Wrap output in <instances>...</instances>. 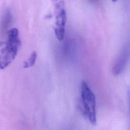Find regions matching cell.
<instances>
[{
	"mask_svg": "<svg viewBox=\"0 0 130 130\" xmlns=\"http://www.w3.org/2000/svg\"><path fill=\"white\" fill-rule=\"evenodd\" d=\"M37 57V52L35 51H34L31 54V55H30V56L29 57V58H28V59L24 62L23 66V68H28L33 66L36 62Z\"/></svg>",
	"mask_w": 130,
	"mask_h": 130,
	"instance_id": "obj_4",
	"label": "cell"
},
{
	"mask_svg": "<svg viewBox=\"0 0 130 130\" xmlns=\"http://www.w3.org/2000/svg\"><path fill=\"white\" fill-rule=\"evenodd\" d=\"M81 109L85 117L92 124H95L96 122L95 98L85 81H82L81 85Z\"/></svg>",
	"mask_w": 130,
	"mask_h": 130,
	"instance_id": "obj_1",
	"label": "cell"
},
{
	"mask_svg": "<svg viewBox=\"0 0 130 130\" xmlns=\"http://www.w3.org/2000/svg\"><path fill=\"white\" fill-rule=\"evenodd\" d=\"M20 44L19 38L8 39L0 43V69L7 67L15 59Z\"/></svg>",
	"mask_w": 130,
	"mask_h": 130,
	"instance_id": "obj_2",
	"label": "cell"
},
{
	"mask_svg": "<svg viewBox=\"0 0 130 130\" xmlns=\"http://www.w3.org/2000/svg\"><path fill=\"white\" fill-rule=\"evenodd\" d=\"M53 1L55 7V11L64 9L63 0H53Z\"/></svg>",
	"mask_w": 130,
	"mask_h": 130,
	"instance_id": "obj_6",
	"label": "cell"
},
{
	"mask_svg": "<svg viewBox=\"0 0 130 130\" xmlns=\"http://www.w3.org/2000/svg\"><path fill=\"white\" fill-rule=\"evenodd\" d=\"M56 15L54 32L57 39L62 41L64 37L65 25L67 20L66 12L64 9L55 11Z\"/></svg>",
	"mask_w": 130,
	"mask_h": 130,
	"instance_id": "obj_3",
	"label": "cell"
},
{
	"mask_svg": "<svg viewBox=\"0 0 130 130\" xmlns=\"http://www.w3.org/2000/svg\"><path fill=\"white\" fill-rule=\"evenodd\" d=\"M113 2H116V1H117V0H112Z\"/></svg>",
	"mask_w": 130,
	"mask_h": 130,
	"instance_id": "obj_7",
	"label": "cell"
},
{
	"mask_svg": "<svg viewBox=\"0 0 130 130\" xmlns=\"http://www.w3.org/2000/svg\"><path fill=\"white\" fill-rule=\"evenodd\" d=\"M12 17L11 12L9 11H8L4 16L2 23V26L3 29H5L6 28L7 29V27H8L12 21Z\"/></svg>",
	"mask_w": 130,
	"mask_h": 130,
	"instance_id": "obj_5",
	"label": "cell"
}]
</instances>
